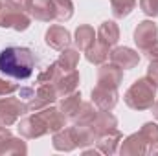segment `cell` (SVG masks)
<instances>
[{
  "label": "cell",
  "mask_w": 158,
  "mask_h": 156,
  "mask_svg": "<svg viewBox=\"0 0 158 156\" xmlns=\"http://www.w3.org/2000/svg\"><path fill=\"white\" fill-rule=\"evenodd\" d=\"M96 114H98V112L92 109L90 103H81L79 112L76 114V117H74V123H76V125H90V123L94 121Z\"/></svg>",
  "instance_id": "obj_23"
},
{
  "label": "cell",
  "mask_w": 158,
  "mask_h": 156,
  "mask_svg": "<svg viewBox=\"0 0 158 156\" xmlns=\"http://www.w3.org/2000/svg\"><path fill=\"white\" fill-rule=\"evenodd\" d=\"M35 57L30 48L9 46L0 51V72L13 79H28L33 74Z\"/></svg>",
  "instance_id": "obj_1"
},
{
  "label": "cell",
  "mask_w": 158,
  "mask_h": 156,
  "mask_svg": "<svg viewBox=\"0 0 158 156\" xmlns=\"http://www.w3.org/2000/svg\"><path fill=\"white\" fill-rule=\"evenodd\" d=\"M28 112V105L17 97H4L0 99V123L4 127L13 125L22 114Z\"/></svg>",
  "instance_id": "obj_3"
},
{
  "label": "cell",
  "mask_w": 158,
  "mask_h": 156,
  "mask_svg": "<svg viewBox=\"0 0 158 156\" xmlns=\"http://www.w3.org/2000/svg\"><path fill=\"white\" fill-rule=\"evenodd\" d=\"M98 42H101V44H105L107 48H112L119 39V30H118V24L116 22H112V20H107V22H103L101 26H99V30H98Z\"/></svg>",
  "instance_id": "obj_17"
},
{
  "label": "cell",
  "mask_w": 158,
  "mask_h": 156,
  "mask_svg": "<svg viewBox=\"0 0 158 156\" xmlns=\"http://www.w3.org/2000/svg\"><path fill=\"white\" fill-rule=\"evenodd\" d=\"M140 134L143 136V140L147 142V145H149V149H151V145H155L158 142V125L156 123H145V125L142 127ZM147 153H149V151H147Z\"/></svg>",
  "instance_id": "obj_26"
},
{
  "label": "cell",
  "mask_w": 158,
  "mask_h": 156,
  "mask_svg": "<svg viewBox=\"0 0 158 156\" xmlns=\"http://www.w3.org/2000/svg\"><path fill=\"white\" fill-rule=\"evenodd\" d=\"M46 44L53 50H66L70 44V33L64 26L53 24L46 31Z\"/></svg>",
  "instance_id": "obj_9"
},
{
  "label": "cell",
  "mask_w": 158,
  "mask_h": 156,
  "mask_svg": "<svg viewBox=\"0 0 158 156\" xmlns=\"http://www.w3.org/2000/svg\"><path fill=\"white\" fill-rule=\"evenodd\" d=\"M140 7L145 15L158 17V0H140Z\"/></svg>",
  "instance_id": "obj_27"
},
{
  "label": "cell",
  "mask_w": 158,
  "mask_h": 156,
  "mask_svg": "<svg viewBox=\"0 0 158 156\" xmlns=\"http://www.w3.org/2000/svg\"><path fill=\"white\" fill-rule=\"evenodd\" d=\"M136 2H138V0H110L114 17H116V18H123V17H127V15L134 9Z\"/></svg>",
  "instance_id": "obj_25"
},
{
  "label": "cell",
  "mask_w": 158,
  "mask_h": 156,
  "mask_svg": "<svg viewBox=\"0 0 158 156\" xmlns=\"http://www.w3.org/2000/svg\"><path fill=\"white\" fill-rule=\"evenodd\" d=\"M55 4V20H68L74 15L72 0H53Z\"/></svg>",
  "instance_id": "obj_24"
},
{
  "label": "cell",
  "mask_w": 158,
  "mask_h": 156,
  "mask_svg": "<svg viewBox=\"0 0 158 156\" xmlns=\"http://www.w3.org/2000/svg\"><path fill=\"white\" fill-rule=\"evenodd\" d=\"M116 125H118L116 117L112 116V114H109V110H101L99 114H96L94 121L90 123V127H92V130H94L96 138H99V136H103V134H107V132L114 130V129H116Z\"/></svg>",
  "instance_id": "obj_12"
},
{
  "label": "cell",
  "mask_w": 158,
  "mask_h": 156,
  "mask_svg": "<svg viewBox=\"0 0 158 156\" xmlns=\"http://www.w3.org/2000/svg\"><path fill=\"white\" fill-rule=\"evenodd\" d=\"M53 147L57 151H74L76 147H79L77 132L76 127H68V129H61L53 134Z\"/></svg>",
  "instance_id": "obj_8"
},
{
  "label": "cell",
  "mask_w": 158,
  "mask_h": 156,
  "mask_svg": "<svg viewBox=\"0 0 158 156\" xmlns=\"http://www.w3.org/2000/svg\"><path fill=\"white\" fill-rule=\"evenodd\" d=\"M147 151H149V145H147V142L143 140V136L140 132L129 136L121 143V149H119L121 154H145Z\"/></svg>",
  "instance_id": "obj_16"
},
{
  "label": "cell",
  "mask_w": 158,
  "mask_h": 156,
  "mask_svg": "<svg viewBox=\"0 0 158 156\" xmlns=\"http://www.w3.org/2000/svg\"><path fill=\"white\" fill-rule=\"evenodd\" d=\"M79 107H81V94L77 90L68 94V96H63V99L59 103V110L64 114L66 119H72V121H74L76 114L79 112Z\"/></svg>",
  "instance_id": "obj_18"
},
{
  "label": "cell",
  "mask_w": 158,
  "mask_h": 156,
  "mask_svg": "<svg viewBox=\"0 0 158 156\" xmlns=\"http://www.w3.org/2000/svg\"><path fill=\"white\" fill-rule=\"evenodd\" d=\"M77 61H79V51H76V50H63L61 57L57 59L59 66H61L64 72H68V70H76Z\"/></svg>",
  "instance_id": "obj_22"
},
{
  "label": "cell",
  "mask_w": 158,
  "mask_h": 156,
  "mask_svg": "<svg viewBox=\"0 0 158 156\" xmlns=\"http://www.w3.org/2000/svg\"><path fill=\"white\" fill-rule=\"evenodd\" d=\"M19 132L24 136V138H39V136H44L48 134V127L46 123L40 119L39 114H33V116L24 117L20 123H19Z\"/></svg>",
  "instance_id": "obj_5"
},
{
  "label": "cell",
  "mask_w": 158,
  "mask_h": 156,
  "mask_svg": "<svg viewBox=\"0 0 158 156\" xmlns=\"http://www.w3.org/2000/svg\"><path fill=\"white\" fill-rule=\"evenodd\" d=\"M15 90H19V86L15 83H7V81H2L0 79V97L2 96H7V94H13Z\"/></svg>",
  "instance_id": "obj_29"
},
{
  "label": "cell",
  "mask_w": 158,
  "mask_h": 156,
  "mask_svg": "<svg viewBox=\"0 0 158 156\" xmlns=\"http://www.w3.org/2000/svg\"><path fill=\"white\" fill-rule=\"evenodd\" d=\"M13 153H28V147L22 140H17L11 136L7 129H0V154H13Z\"/></svg>",
  "instance_id": "obj_11"
},
{
  "label": "cell",
  "mask_w": 158,
  "mask_h": 156,
  "mask_svg": "<svg viewBox=\"0 0 158 156\" xmlns=\"http://www.w3.org/2000/svg\"><path fill=\"white\" fill-rule=\"evenodd\" d=\"M30 11H31V17H35L37 20H42V22L55 20V4H53V0H33Z\"/></svg>",
  "instance_id": "obj_14"
},
{
  "label": "cell",
  "mask_w": 158,
  "mask_h": 156,
  "mask_svg": "<svg viewBox=\"0 0 158 156\" xmlns=\"http://www.w3.org/2000/svg\"><path fill=\"white\" fill-rule=\"evenodd\" d=\"M147 77L158 86V59L151 63V66H149V70H147Z\"/></svg>",
  "instance_id": "obj_30"
},
{
  "label": "cell",
  "mask_w": 158,
  "mask_h": 156,
  "mask_svg": "<svg viewBox=\"0 0 158 156\" xmlns=\"http://www.w3.org/2000/svg\"><path fill=\"white\" fill-rule=\"evenodd\" d=\"M151 109H153V114H155V117L158 119V101H156V103H153V107H151Z\"/></svg>",
  "instance_id": "obj_33"
},
{
  "label": "cell",
  "mask_w": 158,
  "mask_h": 156,
  "mask_svg": "<svg viewBox=\"0 0 158 156\" xmlns=\"http://www.w3.org/2000/svg\"><path fill=\"white\" fill-rule=\"evenodd\" d=\"M158 37V28L153 20H143L138 24L136 31H134V42L138 44V48L142 51L149 50L155 42H156Z\"/></svg>",
  "instance_id": "obj_4"
},
{
  "label": "cell",
  "mask_w": 158,
  "mask_h": 156,
  "mask_svg": "<svg viewBox=\"0 0 158 156\" xmlns=\"http://www.w3.org/2000/svg\"><path fill=\"white\" fill-rule=\"evenodd\" d=\"M77 83H79V74L76 70H68V72H63L53 84H55L59 96H68V94L76 92Z\"/></svg>",
  "instance_id": "obj_15"
},
{
  "label": "cell",
  "mask_w": 158,
  "mask_h": 156,
  "mask_svg": "<svg viewBox=\"0 0 158 156\" xmlns=\"http://www.w3.org/2000/svg\"><path fill=\"white\" fill-rule=\"evenodd\" d=\"M149 154H158V142L155 145H151V149H149Z\"/></svg>",
  "instance_id": "obj_32"
},
{
  "label": "cell",
  "mask_w": 158,
  "mask_h": 156,
  "mask_svg": "<svg viewBox=\"0 0 158 156\" xmlns=\"http://www.w3.org/2000/svg\"><path fill=\"white\" fill-rule=\"evenodd\" d=\"M123 77V70L116 66L114 63L110 64H105L99 68L98 72V86H105V88H116L118 90L119 83Z\"/></svg>",
  "instance_id": "obj_6"
},
{
  "label": "cell",
  "mask_w": 158,
  "mask_h": 156,
  "mask_svg": "<svg viewBox=\"0 0 158 156\" xmlns=\"http://www.w3.org/2000/svg\"><path fill=\"white\" fill-rule=\"evenodd\" d=\"M143 53L147 55V59H151V61H156V59H158V40L153 44V46H151V48H149V50H145Z\"/></svg>",
  "instance_id": "obj_31"
},
{
  "label": "cell",
  "mask_w": 158,
  "mask_h": 156,
  "mask_svg": "<svg viewBox=\"0 0 158 156\" xmlns=\"http://www.w3.org/2000/svg\"><path fill=\"white\" fill-rule=\"evenodd\" d=\"M109 50H110V48H107L105 44H101V42H94L92 48L86 50L85 53H86V59H88L90 63H94V64H103V63L109 59V55H110Z\"/></svg>",
  "instance_id": "obj_21"
},
{
  "label": "cell",
  "mask_w": 158,
  "mask_h": 156,
  "mask_svg": "<svg viewBox=\"0 0 158 156\" xmlns=\"http://www.w3.org/2000/svg\"><path fill=\"white\" fill-rule=\"evenodd\" d=\"M4 2L13 11H28L31 7V2L33 0H4Z\"/></svg>",
  "instance_id": "obj_28"
},
{
  "label": "cell",
  "mask_w": 158,
  "mask_h": 156,
  "mask_svg": "<svg viewBox=\"0 0 158 156\" xmlns=\"http://www.w3.org/2000/svg\"><path fill=\"white\" fill-rule=\"evenodd\" d=\"M92 101L99 110H112L118 103V92H116V88L96 86L92 90Z\"/></svg>",
  "instance_id": "obj_7"
},
{
  "label": "cell",
  "mask_w": 158,
  "mask_h": 156,
  "mask_svg": "<svg viewBox=\"0 0 158 156\" xmlns=\"http://www.w3.org/2000/svg\"><path fill=\"white\" fill-rule=\"evenodd\" d=\"M119 140H121V134L114 129V130H110V132L99 136L96 142H98V149H99L101 153H105V154H114V153H116V147H118V143H119Z\"/></svg>",
  "instance_id": "obj_19"
},
{
  "label": "cell",
  "mask_w": 158,
  "mask_h": 156,
  "mask_svg": "<svg viewBox=\"0 0 158 156\" xmlns=\"http://www.w3.org/2000/svg\"><path fill=\"white\" fill-rule=\"evenodd\" d=\"M110 63H114L121 70H131L140 63V55L131 48H116L110 53Z\"/></svg>",
  "instance_id": "obj_10"
},
{
  "label": "cell",
  "mask_w": 158,
  "mask_h": 156,
  "mask_svg": "<svg viewBox=\"0 0 158 156\" xmlns=\"http://www.w3.org/2000/svg\"><path fill=\"white\" fill-rule=\"evenodd\" d=\"M37 114H39L40 119L46 123V127H48L50 132L61 130V129L64 127V123H66V117H64V114H63L59 109H50V107H46V109L39 110Z\"/></svg>",
  "instance_id": "obj_13"
},
{
  "label": "cell",
  "mask_w": 158,
  "mask_h": 156,
  "mask_svg": "<svg viewBox=\"0 0 158 156\" xmlns=\"http://www.w3.org/2000/svg\"><path fill=\"white\" fill-rule=\"evenodd\" d=\"M96 42V33L92 26H79L76 31V44L81 51H86L92 48V44Z\"/></svg>",
  "instance_id": "obj_20"
},
{
  "label": "cell",
  "mask_w": 158,
  "mask_h": 156,
  "mask_svg": "<svg viewBox=\"0 0 158 156\" xmlns=\"http://www.w3.org/2000/svg\"><path fill=\"white\" fill-rule=\"evenodd\" d=\"M155 96H156V84L149 77L138 79L123 96L125 103L134 109V110H145L151 109L155 103Z\"/></svg>",
  "instance_id": "obj_2"
}]
</instances>
